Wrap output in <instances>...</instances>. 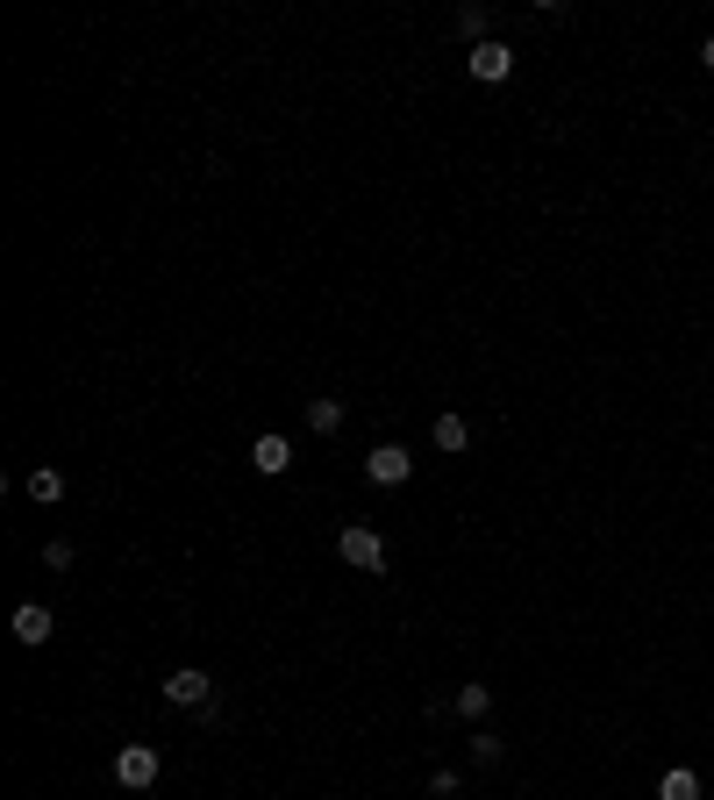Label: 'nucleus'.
Listing matches in <instances>:
<instances>
[{
	"label": "nucleus",
	"mask_w": 714,
	"mask_h": 800,
	"mask_svg": "<svg viewBox=\"0 0 714 800\" xmlns=\"http://www.w3.org/2000/svg\"><path fill=\"white\" fill-rule=\"evenodd\" d=\"M29 501H65V472H57V465H36V472H29Z\"/></svg>",
	"instance_id": "6e6552de"
},
{
	"label": "nucleus",
	"mask_w": 714,
	"mask_h": 800,
	"mask_svg": "<svg viewBox=\"0 0 714 800\" xmlns=\"http://www.w3.org/2000/svg\"><path fill=\"white\" fill-rule=\"evenodd\" d=\"M465 444H472L465 415H436V450H465Z\"/></svg>",
	"instance_id": "9d476101"
},
{
	"label": "nucleus",
	"mask_w": 714,
	"mask_h": 800,
	"mask_svg": "<svg viewBox=\"0 0 714 800\" xmlns=\"http://www.w3.org/2000/svg\"><path fill=\"white\" fill-rule=\"evenodd\" d=\"M486 707H493V686H479V679L458 686V715H486Z\"/></svg>",
	"instance_id": "f8f14e48"
},
{
	"label": "nucleus",
	"mask_w": 714,
	"mask_h": 800,
	"mask_svg": "<svg viewBox=\"0 0 714 800\" xmlns=\"http://www.w3.org/2000/svg\"><path fill=\"white\" fill-rule=\"evenodd\" d=\"M115 779L121 787H158V744H129L115 758Z\"/></svg>",
	"instance_id": "20e7f679"
},
{
	"label": "nucleus",
	"mask_w": 714,
	"mask_h": 800,
	"mask_svg": "<svg viewBox=\"0 0 714 800\" xmlns=\"http://www.w3.org/2000/svg\"><path fill=\"white\" fill-rule=\"evenodd\" d=\"M164 701H172V707H215V679L193 672V665H179L172 679H164Z\"/></svg>",
	"instance_id": "f03ea898"
},
{
	"label": "nucleus",
	"mask_w": 714,
	"mask_h": 800,
	"mask_svg": "<svg viewBox=\"0 0 714 800\" xmlns=\"http://www.w3.org/2000/svg\"><path fill=\"white\" fill-rule=\"evenodd\" d=\"M51 608H36V600H29V608H14V643H29V651H36V643H51Z\"/></svg>",
	"instance_id": "423d86ee"
},
{
	"label": "nucleus",
	"mask_w": 714,
	"mask_h": 800,
	"mask_svg": "<svg viewBox=\"0 0 714 800\" xmlns=\"http://www.w3.org/2000/svg\"><path fill=\"white\" fill-rule=\"evenodd\" d=\"M251 465H257L265 479H279L286 465H294V444H286V436H257V444H251Z\"/></svg>",
	"instance_id": "0eeeda50"
},
{
	"label": "nucleus",
	"mask_w": 714,
	"mask_h": 800,
	"mask_svg": "<svg viewBox=\"0 0 714 800\" xmlns=\"http://www.w3.org/2000/svg\"><path fill=\"white\" fill-rule=\"evenodd\" d=\"M337 422H343V401H308V429L315 436H337Z\"/></svg>",
	"instance_id": "9b49d317"
},
{
	"label": "nucleus",
	"mask_w": 714,
	"mask_h": 800,
	"mask_svg": "<svg viewBox=\"0 0 714 800\" xmlns=\"http://www.w3.org/2000/svg\"><path fill=\"white\" fill-rule=\"evenodd\" d=\"M337 551H343V565H358V572H386V543H379V530H364V522H351V530L337 536Z\"/></svg>",
	"instance_id": "f257e3e1"
},
{
	"label": "nucleus",
	"mask_w": 714,
	"mask_h": 800,
	"mask_svg": "<svg viewBox=\"0 0 714 800\" xmlns=\"http://www.w3.org/2000/svg\"><path fill=\"white\" fill-rule=\"evenodd\" d=\"M500 758V736H472V765H493Z\"/></svg>",
	"instance_id": "2eb2a0df"
},
{
	"label": "nucleus",
	"mask_w": 714,
	"mask_h": 800,
	"mask_svg": "<svg viewBox=\"0 0 714 800\" xmlns=\"http://www.w3.org/2000/svg\"><path fill=\"white\" fill-rule=\"evenodd\" d=\"M407 472H415V458H407L401 444H379V450H364V479H372V487H401Z\"/></svg>",
	"instance_id": "7ed1b4c3"
},
{
	"label": "nucleus",
	"mask_w": 714,
	"mask_h": 800,
	"mask_svg": "<svg viewBox=\"0 0 714 800\" xmlns=\"http://www.w3.org/2000/svg\"><path fill=\"white\" fill-rule=\"evenodd\" d=\"M658 800H701V779H693L686 765H672V772L658 779Z\"/></svg>",
	"instance_id": "1a4fd4ad"
},
{
	"label": "nucleus",
	"mask_w": 714,
	"mask_h": 800,
	"mask_svg": "<svg viewBox=\"0 0 714 800\" xmlns=\"http://www.w3.org/2000/svg\"><path fill=\"white\" fill-rule=\"evenodd\" d=\"M458 29H465V36H479V43H486V8H458Z\"/></svg>",
	"instance_id": "ddd939ff"
},
{
	"label": "nucleus",
	"mask_w": 714,
	"mask_h": 800,
	"mask_svg": "<svg viewBox=\"0 0 714 800\" xmlns=\"http://www.w3.org/2000/svg\"><path fill=\"white\" fill-rule=\"evenodd\" d=\"M43 565H51V572H65V565H72V543H65V536H57V543H43Z\"/></svg>",
	"instance_id": "4468645a"
},
{
	"label": "nucleus",
	"mask_w": 714,
	"mask_h": 800,
	"mask_svg": "<svg viewBox=\"0 0 714 800\" xmlns=\"http://www.w3.org/2000/svg\"><path fill=\"white\" fill-rule=\"evenodd\" d=\"M508 72H514V51H508V43H493V36H486V43H472V79L500 86Z\"/></svg>",
	"instance_id": "39448f33"
},
{
	"label": "nucleus",
	"mask_w": 714,
	"mask_h": 800,
	"mask_svg": "<svg viewBox=\"0 0 714 800\" xmlns=\"http://www.w3.org/2000/svg\"><path fill=\"white\" fill-rule=\"evenodd\" d=\"M701 65H707V72H714V36H707V43H701Z\"/></svg>",
	"instance_id": "dca6fc26"
}]
</instances>
